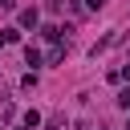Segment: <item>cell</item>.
<instances>
[{
    "label": "cell",
    "mask_w": 130,
    "mask_h": 130,
    "mask_svg": "<svg viewBox=\"0 0 130 130\" xmlns=\"http://www.w3.org/2000/svg\"><path fill=\"white\" fill-rule=\"evenodd\" d=\"M20 24H37V8H24L20 12Z\"/></svg>",
    "instance_id": "cell-1"
},
{
    "label": "cell",
    "mask_w": 130,
    "mask_h": 130,
    "mask_svg": "<svg viewBox=\"0 0 130 130\" xmlns=\"http://www.w3.org/2000/svg\"><path fill=\"white\" fill-rule=\"evenodd\" d=\"M24 61H28V65H41V53H37V49L28 45V49H24Z\"/></svg>",
    "instance_id": "cell-2"
},
{
    "label": "cell",
    "mask_w": 130,
    "mask_h": 130,
    "mask_svg": "<svg viewBox=\"0 0 130 130\" xmlns=\"http://www.w3.org/2000/svg\"><path fill=\"white\" fill-rule=\"evenodd\" d=\"M24 126H28V130H32V126H41V114H37V110H28V114H24Z\"/></svg>",
    "instance_id": "cell-3"
},
{
    "label": "cell",
    "mask_w": 130,
    "mask_h": 130,
    "mask_svg": "<svg viewBox=\"0 0 130 130\" xmlns=\"http://www.w3.org/2000/svg\"><path fill=\"white\" fill-rule=\"evenodd\" d=\"M118 102H122V106L130 110V89H122V93H118Z\"/></svg>",
    "instance_id": "cell-4"
},
{
    "label": "cell",
    "mask_w": 130,
    "mask_h": 130,
    "mask_svg": "<svg viewBox=\"0 0 130 130\" xmlns=\"http://www.w3.org/2000/svg\"><path fill=\"white\" fill-rule=\"evenodd\" d=\"M85 4H89V8H102V0H85Z\"/></svg>",
    "instance_id": "cell-5"
},
{
    "label": "cell",
    "mask_w": 130,
    "mask_h": 130,
    "mask_svg": "<svg viewBox=\"0 0 130 130\" xmlns=\"http://www.w3.org/2000/svg\"><path fill=\"white\" fill-rule=\"evenodd\" d=\"M122 77H126V81H130V65H126V69H122Z\"/></svg>",
    "instance_id": "cell-6"
}]
</instances>
